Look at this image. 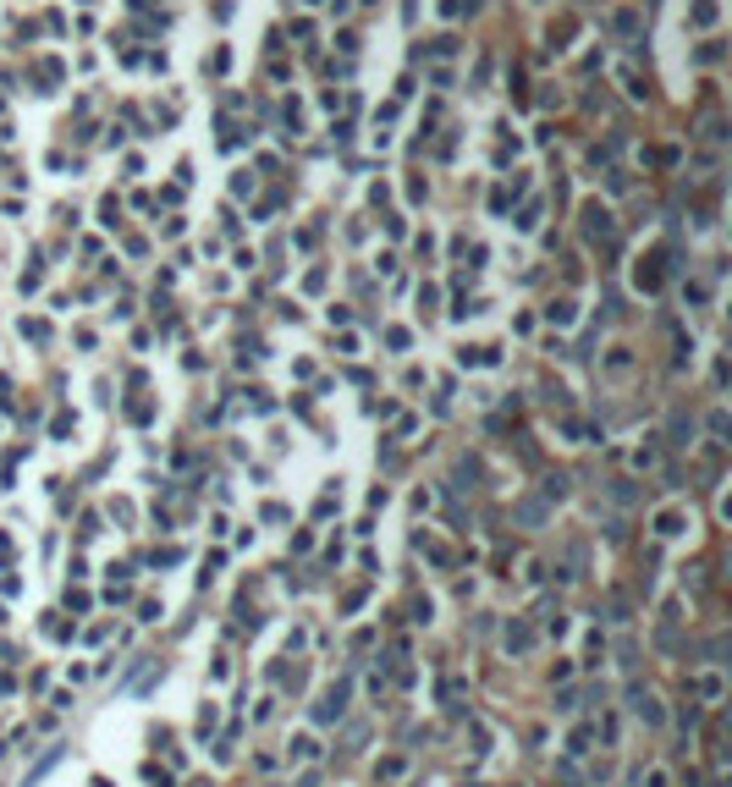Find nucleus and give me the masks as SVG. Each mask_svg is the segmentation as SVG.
I'll use <instances>...</instances> for the list:
<instances>
[{
  "label": "nucleus",
  "mask_w": 732,
  "mask_h": 787,
  "mask_svg": "<svg viewBox=\"0 0 732 787\" xmlns=\"http://www.w3.org/2000/svg\"><path fill=\"white\" fill-rule=\"evenodd\" d=\"M627 699H633V716H639V722H649V727H655V722H661V704H655V699H649V694H645V688H633V694H627Z\"/></svg>",
  "instance_id": "1"
}]
</instances>
